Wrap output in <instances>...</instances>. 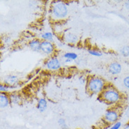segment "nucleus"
<instances>
[{
	"label": "nucleus",
	"mask_w": 129,
	"mask_h": 129,
	"mask_svg": "<svg viewBox=\"0 0 129 129\" xmlns=\"http://www.w3.org/2000/svg\"><path fill=\"white\" fill-rule=\"evenodd\" d=\"M100 101L109 105H119L123 100V96L115 87L108 85L105 87L104 91L99 95Z\"/></svg>",
	"instance_id": "1"
},
{
	"label": "nucleus",
	"mask_w": 129,
	"mask_h": 129,
	"mask_svg": "<svg viewBox=\"0 0 129 129\" xmlns=\"http://www.w3.org/2000/svg\"><path fill=\"white\" fill-rule=\"evenodd\" d=\"M107 84L105 80L100 77L91 76L87 78L86 83V90L91 94H100L104 91Z\"/></svg>",
	"instance_id": "2"
},
{
	"label": "nucleus",
	"mask_w": 129,
	"mask_h": 129,
	"mask_svg": "<svg viewBox=\"0 0 129 129\" xmlns=\"http://www.w3.org/2000/svg\"><path fill=\"white\" fill-rule=\"evenodd\" d=\"M69 9L66 4L62 2H54L50 10V14L53 19L57 21L63 20L68 16Z\"/></svg>",
	"instance_id": "3"
},
{
	"label": "nucleus",
	"mask_w": 129,
	"mask_h": 129,
	"mask_svg": "<svg viewBox=\"0 0 129 129\" xmlns=\"http://www.w3.org/2000/svg\"><path fill=\"white\" fill-rule=\"evenodd\" d=\"M120 117V113L115 108L109 109L105 112L104 119L108 124H114L117 121H119Z\"/></svg>",
	"instance_id": "4"
},
{
	"label": "nucleus",
	"mask_w": 129,
	"mask_h": 129,
	"mask_svg": "<svg viewBox=\"0 0 129 129\" xmlns=\"http://www.w3.org/2000/svg\"><path fill=\"white\" fill-rule=\"evenodd\" d=\"M46 68L50 71H57L61 69V63L60 60L56 56H52L46 61L45 63Z\"/></svg>",
	"instance_id": "5"
},
{
	"label": "nucleus",
	"mask_w": 129,
	"mask_h": 129,
	"mask_svg": "<svg viewBox=\"0 0 129 129\" xmlns=\"http://www.w3.org/2000/svg\"><path fill=\"white\" fill-rule=\"evenodd\" d=\"M41 52L46 55H52L55 52V46L53 42L42 40Z\"/></svg>",
	"instance_id": "6"
},
{
	"label": "nucleus",
	"mask_w": 129,
	"mask_h": 129,
	"mask_svg": "<svg viewBox=\"0 0 129 129\" xmlns=\"http://www.w3.org/2000/svg\"><path fill=\"white\" fill-rule=\"evenodd\" d=\"M20 80L16 76L9 75L4 79L3 84L10 87H16L19 84Z\"/></svg>",
	"instance_id": "7"
},
{
	"label": "nucleus",
	"mask_w": 129,
	"mask_h": 129,
	"mask_svg": "<svg viewBox=\"0 0 129 129\" xmlns=\"http://www.w3.org/2000/svg\"><path fill=\"white\" fill-rule=\"evenodd\" d=\"M121 71H122V66L119 62L114 61L109 63V65L108 66V72L112 76L119 75Z\"/></svg>",
	"instance_id": "8"
},
{
	"label": "nucleus",
	"mask_w": 129,
	"mask_h": 129,
	"mask_svg": "<svg viewBox=\"0 0 129 129\" xmlns=\"http://www.w3.org/2000/svg\"><path fill=\"white\" fill-rule=\"evenodd\" d=\"M62 40L63 42L69 43L70 45H74L78 42V38L76 34L71 32H67V33H63V35L62 36Z\"/></svg>",
	"instance_id": "9"
},
{
	"label": "nucleus",
	"mask_w": 129,
	"mask_h": 129,
	"mask_svg": "<svg viewBox=\"0 0 129 129\" xmlns=\"http://www.w3.org/2000/svg\"><path fill=\"white\" fill-rule=\"evenodd\" d=\"M9 98L10 100V103L11 105H19L23 102V98L20 93L17 92L9 93Z\"/></svg>",
	"instance_id": "10"
},
{
	"label": "nucleus",
	"mask_w": 129,
	"mask_h": 129,
	"mask_svg": "<svg viewBox=\"0 0 129 129\" xmlns=\"http://www.w3.org/2000/svg\"><path fill=\"white\" fill-rule=\"evenodd\" d=\"M41 42L42 41L39 39H33L28 42V47L33 52H41Z\"/></svg>",
	"instance_id": "11"
},
{
	"label": "nucleus",
	"mask_w": 129,
	"mask_h": 129,
	"mask_svg": "<svg viewBox=\"0 0 129 129\" xmlns=\"http://www.w3.org/2000/svg\"><path fill=\"white\" fill-rule=\"evenodd\" d=\"M10 100L9 98V94L5 92H1L0 94V107L4 109L9 107L10 105Z\"/></svg>",
	"instance_id": "12"
},
{
	"label": "nucleus",
	"mask_w": 129,
	"mask_h": 129,
	"mask_svg": "<svg viewBox=\"0 0 129 129\" xmlns=\"http://www.w3.org/2000/svg\"><path fill=\"white\" fill-rule=\"evenodd\" d=\"M36 107L38 109L39 112H45L46 109L47 108V101L46 100V99L42 98H40L38 100Z\"/></svg>",
	"instance_id": "13"
},
{
	"label": "nucleus",
	"mask_w": 129,
	"mask_h": 129,
	"mask_svg": "<svg viewBox=\"0 0 129 129\" xmlns=\"http://www.w3.org/2000/svg\"><path fill=\"white\" fill-rule=\"evenodd\" d=\"M41 38L42 40L52 42L54 41V34L51 32H45L41 35Z\"/></svg>",
	"instance_id": "14"
},
{
	"label": "nucleus",
	"mask_w": 129,
	"mask_h": 129,
	"mask_svg": "<svg viewBox=\"0 0 129 129\" xmlns=\"http://www.w3.org/2000/svg\"><path fill=\"white\" fill-rule=\"evenodd\" d=\"M63 56L65 59H69L72 61H75L78 59V54L75 52H66L63 54Z\"/></svg>",
	"instance_id": "15"
},
{
	"label": "nucleus",
	"mask_w": 129,
	"mask_h": 129,
	"mask_svg": "<svg viewBox=\"0 0 129 129\" xmlns=\"http://www.w3.org/2000/svg\"><path fill=\"white\" fill-rule=\"evenodd\" d=\"M119 52L123 57H129V45H125L122 47L120 49Z\"/></svg>",
	"instance_id": "16"
},
{
	"label": "nucleus",
	"mask_w": 129,
	"mask_h": 129,
	"mask_svg": "<svg viewBox=\"0 0 129 129\" xmlns=\"http://www.w3.org/2000/svg\"><path fill=\"white\" fill-rule=\"evenodd\" d=\"M58 124L59 125V126L61 127V129H69V126L66 124V120L64 119L60 118V119L58 120Z\"/></svg>",
	"instance_id": "17"
},
{
	"label": "nucleus",
	"mask_w": 129,
	"mask_h": 129,
	"mask_svg": "<svg viewBox=\"0 0 129 129\" xmlns=\"http://www.w3.org/2000/svg\"><path fill=\"white\" fill-rule=\"evenodd\" d=\"M88 53L90 55H92V56H101L102 55V53L100 51L97 50V49H89L88 50Z\"/></svg>",
	"instance_id": "18"
},
{
	"label": "nucleus",
	"mask_w": 129,
	"mask_h": 129,
	"mask_svg": "<svg viewBox=\"0 0 129 129\" xmlns=\"http://www.w3.org/2000/svg\"><path fill=\"white\" fill-rule=\"evenodd\" d=\"M9 89H10V87L7 86V85H4V84L2 83L0 85V91H1V92L7 93L9 92Z\"/></svg>",
	"instance_id": "19"
},
{
	"label": "nucleus",
	"mask_w": 129,
	"mask_h": 129,
	"mask_svg": "<svg viewBox=\"0 0 129 129\" xmlns=\"http://www.w3.org/2000/svg\"><path fill=\"white\" fill-rule=\"evenodd\" d=\"M123 85L126 89L129 90V76H127L123 79Z\"/></svg>",
	"instance_id": "20"
},
{
	"label": "nucleus",
	"mask_w": 129,
	"mask_h": 129,
	"mask_svg": "<svg viewBox=\"0 0 129 129\" xmlns=\"http://www.w3.org/2000/svg\"><path fill=\"white\" fill-rule=\"evenodd\" d=\"M122 126V123L121 121H117L115 123L112 124V126H110L109 129H120L121 127Z\"/></svg>",
	"instance_id": "21"
},
{
	"label": "nucleus",
	"mask_w": 129,
	"mask_h": 129,
	"mask_svg": "<svg viewBox=\"0 0 129 129\" xmlns=\"http://www.w3.org/2000/svg\"><path fill=\"white\" fill-rule=\"evenodd\" d=\"M124 8L126 9V10L129 11V0L126 1V2H124Z\"/></svg>",
	"instance_id": "22"
},
{
	"label": "nucleus",
	"mask_w": 129,
	"mask_h": 129,
	"mask_svg": "<svg viewBox=\"0 0 129 129\" xmlns=\"http://www.w3.org/2000/svg\"><path fill=\"white\" fill-rule=\"evenodd\" d=\"M123 129H129V122L127 123L126 125L123 126Z\"/></svg>",
	"instance_id": "23"
},
{
	"label": "nucleus",
	"mask_w": 129,
	"mask_h": 129,
	"mask_svg": "<svg viewBox=\"0 0 129 129\" xmlns=\"http://www.w3.org/2000/svg\"><path fill=\"white\" fill-rule=\"evenodd\" d=\"M72 61V60L71 59H65V60H64V62L65 63H71Z\"/></svg>",
	"instance_id": "24"
},
{
	"label": "nucleus",
	"mask_w": 129,
	"mask_h": 129,
	"mask_svg": "<svg viewBox=\"0 0 129 129\" xmlns=\"http://www.w3.org/2000/svg\"><path fill=\"white\" fill-rule=\"evenodd\" d=\"M127 100H128V102H129V94L127 95Z\"/></svg>",
	"instance_id": "25"
},
{
	"label": "nucleus",
	"mask_w": 129,
	"mask_h": 129,
	"mask_svg": "<svg viewBox=\"0 0 129 129\" xmlns=\"http://www.w3.org/2000/svg\"><path fill=\"white\" fill-rule=\"evenodd\" d=\"M127 108H128V110H129V103L128 104V106H127Z\"/></svg>",
	"instance_id": "26"
}]
</instances>
